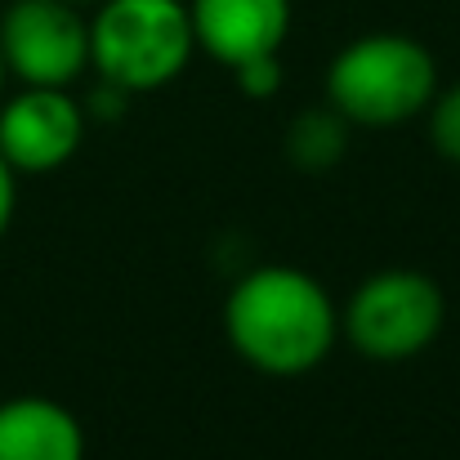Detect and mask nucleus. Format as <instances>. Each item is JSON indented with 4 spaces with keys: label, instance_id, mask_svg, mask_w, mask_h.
Returning a JSON list of instances; mask_svg holds the SVG:
<instances>
[{
    "label": "nucleus",
    "instance_id": "4468645a",
    "mask_svg": "<svg viewBox=\"0 0 460 460\" xmlns=\"http://www.w3.org/2000/svg\"><path fill=\"white\" fill-rule=\"evenodd\" d=\"M72 4H99V0H72Z\"/></svg>",
    "mask_w": 460,
    "mask_h": 460
},
{
    "label": "nucleus",
    "instance_id": "20e7f679",
    "mask_svg": "<svg viewBox=\"0 0 460 460\" xmlns=\"http://www.w3.org/2000/svg\"><path fill=\"white\" fill-rule=\"evenodd\" d=\"M443 322V287L420 269H380L340 308V335H349V344L371 362L420 358L438 340Z\"/></svg>",
    "mask_w": 460,
    "mask_h": 460
},
{
    "label": "nucleus",
    "instance_id": "0eeeda50",
    "mask_svg": "<svg viewBox=\"0 0 460 460\" xmlns=\"http://www.w3.org/2000/svg\"><path fill=\"white\" fill-rule=\"evenodd\" d=\"M192 36L219 67H242L251 58L282 54L291 36V0H188Z\"/></svg>",
    "mask_w": 460,
    "mask_h": 460
},
{
    "label": "nucleus",
    "instance_id": "7ed1b4c3",
    "mask_svg": "<svg viewBox=\"0 0 460 460\" xmlns=\"http://www.w3.org/2000/svg\"><path fill=\"white\" fill-rule=\"evenodd\" d=\"M197 54L188 0H99L90 18V67L126 94H153L183 76Z\"/></svg>",
    "mask_w": 460,
    "mask_h": 460
},
{
    "label": "nucleus",
    "instance_id": "ddd939ff",
    "mask_svg": "<svg viewBox=\"0 0 460 460\" xmlns=\"http://www.w3.org/2000/svg\"><path fill=\"white\" fill-rule=\"evenodd\" d=\"M4 76H9V72H4V58H0V99H4Z\"/></svg>",
    "mask_w": 460,
    "mask_h": 460
},
{
    "label": "nucleus",
    "instance_id": "f03ea898",
    "mask_svg": "<svg viewBox=\"0 0 460 460\" xmlns=\"http://www.w3.org/2000/svg\"><path fill=\"white\" fill-rule=\"evenodd\" d=\"M438 94V63L429 45L402 31H371L349 40L326 67V103L362 130H394L429 112Z\"/></svg>",
    "mask_w": 460,
    "mask_h": 460
},
{
    "label": "nucleus",
    "instance_id": "39448f33",
    "mask_svg": "<svg viewBox=\"0 0 460 460\" xmlns=\"http://www.w3.org/2000/svg\"><path fill=\"white\" fill-rule=\"evenodd\" d=\"M0 58L22 85H72L90 67V18L72 0H13L0 13Z\"/></svg>",
    "mask_w": 460,
    "mask_h": 460
},
{
    "label": "nucleus",
    "instance_id": "9b49d317",
    "mask_svg": "<svg viewBox=\"0 0 460 460\" xmlns=\"http://www.w3.org/2000/svg\"><path fill=\"white\" fill-rule=\"evenodd\" d=\"M233 81H237V90H242L246 99H269V94L282 90V58H278V54L251 58V63L233 67Z\"/></svg>",
    "mask_w": 460,
    "mask_h": 460
},
{
    "label": "nucleus",
    "instance_id": "9d476101",
    "mask_svg": "<svg viewBox=\"0 0 460 460\" xmlns=\"http://www.w3.org/2000/svg\"><path fill=\"white\" fill-rule=\"evenodd\" d=\"M429 144L447 165H460V81L438 90L429 103Z\"/></svg>",
    "mask_w": 460,
    "mask_h": 460
},
{
    "label": "nucleus",
    "instance_id": "f257e3e1",
    "mask_svg": "<svg viewBox=\"0 0 460 460\" xmlns=\"http://www.w3.org/2000/svg\"><path fill=\"white\" fill-rule=\"evenodd\" d=\"M228 349L260 376L296 380L322 367L340 340V308L296 264H260L224 300Z\"/></svg>",
    "mask_w": 460,
    "mask_h": 460
},
{
    "label": "nucleus",
    "instance_id": "f8f14e48",
    "mask_svg": "<svg viewBox=\"0 0 460 460\" xmlns=\"http://www.w3.org/2000/svg\"><path fill=\"white\" fill-rule=\"evenodd\" d=\"M13 210H18V174H13V165L0 156V242H4L9 224H13Z\"/></svg>",
    "mask_w": 460,
    "mask_h": 460
},
{
    "label": "nucleus",
    "instance_id": "6e6552de",
    "mask_svg": "<svg viewBox=\"0 0 460 460\" xmlns=\"http://www.w3.org/2000/svg\"><path fill=\"white\" fill-rule=\"evenodd\" d=\"M0 460H85V429L72 407L22 394L0 402Z\"/></svg>",
    "mask_w": 460,
    "mask_h": 460
},
{
    "label": "nucleus",
    "instance_id": "423d86ee",
    "mask_svg": "<svg viewBox=\"0 0 460 460\" xmlns=\"http://www.w3.org/2000/svg\"><path fill=\"white\" fill-rule=\"evenodd\" d=\"M85 103L67 85H22L13 99H0V156L13 174H54L85 139Z\"/></svg>",
    "mask_w": 460,
    "mask_h": 460
},
{
    "label": "nucleus",
    "instance_id": "1a4fd4ad",
    "mask_svg": "<svg viewBox=\"0 0 460 460\" xmlns=\"http://www.w3.org/2000/svg\"><path fill=\"white\" fill-rule=\"evenodd\" d=\"M349 130H353V126H349L331 103L300 112V117L291 121V130H287V156H291V165L305 170V174L335 170L340 156L349 153Z\"/></svg>",
    "mask_w": 460,
    "mask_h": 460
}]
</instances>
